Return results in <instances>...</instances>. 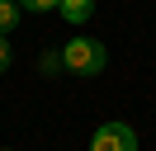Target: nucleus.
Masks as SVG:
<instances>
[{
  "label": "nucleus",
  "mask_w": 156,
  "mask_h": 151,
  "mask_svg": "<svg viewBox=\"0 0 156 151\" xmlns=\"http://www.w3.org/2000/svg\"><path fill=\"white\" fill-rule=\"evenodd\" d=\"M10 71V33H0V76Z\"/></svg>",
  "instance_id": "0eeeda50"
},
{
  "label": "nucleus",
  "mask_w": 156,
  "mask_h": 151,
  "mask_svg": "<svg viewBox=\"0 0 156 151\" xmlns=\"http://www.w3.org/2000/svg\"><path fill=\"white\" fill-rule=\"evenodd\" d=\"M38 66H43L48 76H52V71H66V61H62V52H43V61H38Z\"/></svg>",
  "instance_id": "423d86ee"
},
{
  "label": "nucleus",
  "mask_w": 156,
  "mask_h": 151,
  "mask_svg": "<svg viewBox=\"0 0 156 151\" xmlns=\"http://www.w3.org/2000/svg\"><path fill=\"white\" fill-rule=\"evenodd\" d=\"M62 61H66L71 76H99L104 61H109V52H104L99 38H71V43L62 47Z\"/></svg>",
  "instance_id": "f257e3e1"
},
{
  "label": "nucleus",
  "mask_w": 156,
  "mask_h": 151,
  "mask_svg": "<svg viewBox=\"0 0 156 151\" xmlns=\"http://www.w3.org/2000/svg\"><path fill=\"white\" fill-rule=\"evenodd\" d=\"M57 14L66 19V24H85V19L95 14V0H62V5H57Z\"/></svg>",
  "instance_id": "7ed1b4c3"
},
{
  "label": "nucleus",
  "mask_w": 156,
  "mask_h": 151,
  "mask_svg": "<svg viewBox=\"0 0 156 151\" xmlns=\"http://www.w3.org/2000/svg\"><path fill=\"white\" fill-rule=\"evenodd\" d=\"M19 24V0H0V33H10Z\"/></svg>",
  "instance_id": "20e7f679"
},
{
  "label": "nucleus",
  "mask_w": 156,
  "mask_h": 151,
  "mask_svg": "<svg viewBox=\"0 0 156 151\" xmlns=\"http://www.w3.org/2000/svg\"><path fill=\"white\" fill-rule=\"evenodd\" d=\"M90 151H137V132L128 123H99L90 137Z\"/></svg>",
  "instance_id": "f03ea898"
},
{
  "label": "nucleus",
  "mask_w": 156,
  "mask_h": 151,
  "mask_svg": "<svg viewBox=\"0 0 156 151\" xmlns=\"http://www.w3.org/2000/svg\"><path fill=\"white\" fill-rule=\"evenodd\" d=\"M62 0H19V9H33V14H48V9H57Z\"/></svg>",
  "instance_id": "39448f33"
}]
</instances>
